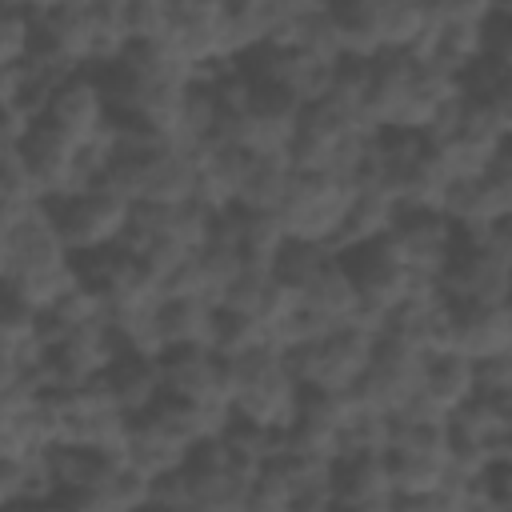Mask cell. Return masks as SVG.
<instances>
[{
  "mask_svg": "<svg viewBox=\"0 0 512 512\" xmlns=\"http://www.w3.org/2000/svg\"><path fill=\"white\" fill-rule=\"evenodd\" d=\"M228 380H232V420L288 432L304 408V384L296 380L288 356L272 344L228 356Z\"/></svg>",
  "mask_w": 512,
  "mask_h": 512,
  "instance_id": "cell-1",
  "label": "cell"
},
{
  "mask_svg": "<svg viewBox=\"0 0 512 512\" xmlns=\"http://www.w3.org/2000/svg\"><path fill=\"white\" fill-rule=\"evenodd\" d=\"M372 136H376L372 128L352 120L332 100H316V104L300 108L288 160H292L296 172H340V176H356L360 180V168H364L368 148H372Z\"/></svg>",
  "mask_w": 512,
  "mask_h": 512,
  "instance_id": "cell-2",
  "label": "cell"
},
{
  "mask_svg": "<svg viewBox=\"0 0 512 512\" xmlns=\"http://www.w3.org/2000/svg\"><path fill=\"white\" fill-rule=\"evenodd\" d=\"M60 412V448H88L104 460H128L132 416L112 396L108 380L48 388Z\"/></svg>",
  "mask_w": 512,
  "mask_h": 512,
  "instance_id": "cell-3",
  "label": "cell"
},
{
  "mask_svg": "<svg viewBox=\"0 0 512 512\" xmlns=\"http://www.w3.org/2000/svg\"><path fill=\"white\" fill-rule=\"evenodd\" d=\"M440 288L452 304H508L512 296V228H488L460 236Z\"/></svg>",
  "mask_w": 512,
  "mask_h": 512,
  "instance_id": "cell-4",
  "label": "cell"
},
{
  "mask_svg": "<svg viewBox=\"0 0 512 512\" xmlns=\"http://www.w3.org/2000/svg\"><path fill=\"white\" fill-rule=\"evenodd\" d=\"M356 192H360V180L356 176H340V172H296L276 216H280L288 240L336 248Z\"/></svg>",
  "mask_w": 512,
  "mask_h": 512,
  "instance_id": "cell-5",
  "label": "cell"
},
{
  "mask_svg": "<svg viewBox=\"0 0 512 512\" xmlns=\"http://www.w3.org/2000/svg\"><path fill=\"white\" fill-rule=\"evenodd\" d=\"M300 108L304 104H296L288 92L252 80L248 100L232 112H220L216 144H228L244 156H288Z\"/></svg>",
  "mask_w": 512,
  "mask_h": 512,
  "instance_id": "cell-6",
  "label": "cell"
},
{
  "mask_svg": "<svg viewBox=\"0 0 512 512\" xmlns=\"http://www.w3.org/2000/svg\"><path fill=\"white\" fill-rule=\"evenodd\" d=\"M372 352H376V332H368L360 324H344V328H332L284 356H288L296 380L304 384V392H352L360 384V376L368 372Z\"/></svg>",
  "mask_w": 512,
  "mask_h": 512,
  "instance_id": "cell-7",
  "label": "cell"
},
{
  "mask_svg": "<svg viewBox=\"0 0 512 512\" xmlns=\"http://www.w3.org/2000/svg\"><path fill=\"white\" fill-rule=\"evenodd\" d=\"M52 208V220L60 228V240L64 248L84 260V256H96L104 248H116L128 232V220H132V200H124L120 192H112L108 184H92L76 196H64Z\"/></svg>",
  "mask_w": 512,
  "mask_h": 512,
  "instance_id": "cell-8",
  "label": "cell"
},
{
  "mask_svg": "<svg viewBox=\"0 0 512 512\" xmlns=\"http://www.w3.org/2000/svg\"><path fill=\"white\" fill-rule=\"evenodd\" d=\"M120 352L124 348H120V340H116L108 320L64 328V332H48V352H44L40 376H44L48 388L104 380L112 372V364L120 360Z\"/></svg>",
  "mask_w": 512,
  "mask_h": 512,
  "instance_id": "cell-9",
  "label": "cell"
},
{
  "mask_svg": "<svg viewBox=\"0 0 512 512\" xmlns=\"http://www.w3.org/2000/svg\"><path fill=\"white\" fill-rule=\"evenodd\" d=\"M344 260H348V272H352L356 292H360V316L352 324H360V328L380 336L388 316L408 300V292L416 284V272L404 268L384 248V240H376L368 248H356V252H344Z\"/></svg>",
  "mask_w": 512,
  "mask_h": 512,
  "instance_id": "cell-10",
  "label": "cell"
},
{
  "mask_svg": "<svg viewBox=\"0 0 512 512\" xmlns=\"http://www.w3.org/2000/svg\"><path fill=\"white\" fill-rule=\"evenodd\" d=\"M16 152H20V160H24V168H28V176H32V184H36L44 204H56L64 196H76V192L92 188V176L84 168L80 144H72L68 136H60L44 120H36L24 132Z\"/></svg>",
  "mask_w": 512,
  "mask_h": 512,
  "instance_id": "cell-11",
  "label": "cell"
},
{
  "mask_svg": "<svg viewBox=\"0 0 512 512\" xmlns=\"http://www.w3.org/2000/svg\"><path fill=\"white\" fill-rule=\"evenodd\" d=\"M40 120L52 124V128H56L60 136H68L72 144L88 148V144H96L100 136L112 132L116 112H112L108 92H104V84H100L96 72H72V76H64V80L52 88L48 108H44Z\"/></svg>",
  "mask_w": 512,
  "mask_h": 512,
  "instance_id": "cell-12",
  "label": "cell"
},
{
  "mask_svg": "<svg viewBox=\"0 0 512 512\" xmlns=\"http://www.w3.org/2000/svg\"><path fill=\"white\" fill-rule=\"evenodd\" d=\"M460 236L488 232L512 220V156L504 152L484 176L476 180H452L440 208Z\"/></svg>",
  "mask_w": 512,
  "mask_h": 512,
  "instance_id": "cell-13",
  "label": "cell"
},
{
  "mask_svg": "<svg viewBox=\"0 0 512 512\" xmlns=\"http://www.w3.org/2000/svg\"><path fill=\"white\" fill-rule=\"evenodd\" d=\"M456 244H460V232L452 228V220L444 212H428V208H404L396 216L392 232L384 236V248L404 268H412L416 276H432V280H440Z\"/></svg>",
  "mask_w": 512,
  "mask_h": 512,
  "instance_id": "cell-14",
  "label": "cell"
},
{
  "mask_svg": "<svg viewBox=\"0 0 512 512\" xmlns=\"http://www.w3.org/2000/svg\"><path fill=\"white\" fill-rule=\"evenodd\" d=\"M164 364V396L204 408V412H232V380L224 356L212 348H172L160 356Z\"/></svg>",
  "mask_w": 512,
  "mask_h": 512,
  "instance_id": "cell-15",
  "label": "cell"
},
{
  "mask_svg": "<svg viewBox=\"0 0 512 512\" xmlns=\"http://www.w3.org/2000/svg\"><path fill=\"white\" fill-rule=\"evenodd\" d=\"M332 492H336V508L348 512L396 508L388 452H344L340 460H332Z\"/></svg>",
  "mask_w": 512,
  "mask_h": 512,
  "instance_id": "cell-16",
  "label": "cell"
},
{
  "mask_svg": "<svg viewBox=\"0 0 512 512\" xmlns=\"http://www.w3.org/2000/svg\"><path fill=\"white\" fill-rule=\"evenodd\" d=\"M448 440L484 448L492 460H512V396H468L448 416Z\"/></svg>",
  "mask_w": 512,
  "mask_h": 512,
  "instance_id": "cell-17",
  "label": "cell"
},
{
  "mask_svg": "<svg viewBox=\"0 0 512 512\" xmlns=\"http://www.w3.org/2000/svg\"><path fill=\"white\" fill-rule=\"evenodd\" d=\"M300 304L308 316H316L328 328H344L360 316V292L356 280L348 272V260L340 252H332L304 284H300Z\"/></svg>",
  "mask_w": 512,
  "mask_h": 512,
  "instance_id": "cell-18",
  "label": "cell"
},
{
  "mask_svg": "<svg viewBox=\"0 0 512 512\" xmlns=\"http://www.w3.org/2000/svg\"><path fill=\"white\" fill-rule=\"evenodd\" d=\"M452 352L468 360L512 352V304H456Z\"/></svg>",
  "mask_w": 512,
  "mask_h": 512,
  "instance_id": "cell-19",
  "label": "cell"
},
{
  "mask_svg": "<svg viewBox=\"0 0 512 512\" xmlns=\"http://www.w3.org/2000/svg\"><path fill=\"white\" fill-rule=\"evenodd\" d=\"M244 168H248V156L228 148V144H204L196 152V192L192 200L204 204L212 216H224L236 208L240 200V184H244Z\"/></svg>",
  "mask_w": 512,
  "mask_h": 512,
  "instance_id": "cell-20",
  "label": "cell"
},
{
  "mask_svg": "<svg viewBox=\"0 0 512 512\" xmlns=\"http://www.w3.org/2000/svg\"><path fill=\"white\" fill-rule=\"evenodd\" d=\"M400 212H404V208H400V200H396L388 188L360 180V192H356V200H352V208H348L344 232H340V240H336V252L344 256V252H356V248H368V244L384 240V236L392 232V224H396Z\"/></svg>",
  "mask_w": 512,
  "mask_h": 512,
  "instance_id": "cell-21",
  "label": "cell"
},
{
  "mask_svg": "<svg viewBox=\"0 0 512 512\" xmlns=\"http://www.w3.org/2000/svg\"><path fill=\"white\" fill-rule=\"evenodd\" d=\"M188 480V504L196 512H248V488L252 480L240 476L228 464H184Z\"/></svg>",
  "mask_w": 512,
  "mask_h": 512,
  "instance_id": "cell-22",
  "label": "cell"
},
{
  "mask_svg": "<svg viewBox=\"0 0 512 512\" xmlns=\"http://www.w3.org/2000/svg\"><path fill=\"white\" fill-rule=\"evenodd\" d=\"M84 280L80 272V260H64V264H52V268H36V272H12L0 280V296L4 300H16L40 316H48L76 284Z\"/></svg>",
  "mask_w": 512,
  "mask_h": 512,
  "instance_id": "cell-23",
  "label": "cell"
},
{
  "mask_svg": "<svg viewBox=\"0 0 512 512\" xmlns=\"http://www.w3.org/2000/svg\"><path fill=\"white\" fill-rule=\"evenodd\" d=\"M104 380H108L112 396L120 400V408L128 416H140V412H148L164 400V364H160V356L120 352V360L112 364V372Z\"/></svg>",
  "mask_w": 512,
  "mask_h": 512,
  "instance_id": "cell-24",
  "label": "cell"
},
{
  "mask_svg": "<svg viewBox=\"0 0 512 512\" xmlns=\"http://www.w3.org/2000/svg\"><path fill=\"white\" fill-rule=\"evenodd\" d=\"M220 308L204 296H172L160 304V332L172 348H212L216 344Z\"/></svg>",
  "mask_w": 512,
  "mask_h": 512,
  "instance_id": "cell-25",
  "label": "cell"
},
{
  "mask_svg": "<svg viewBox=\"0 0 512 512\" xmlns=\"http://www.w3.org/2000/svg\"><path fill=\"white\" fill-rule=\"evenodd\" d=\"M44 352H48L44 316L0 296V356H8L16 364H24L28 372H36L44 364Z\"/></svg>",
  "mask_w": 512,
  "mask_h": 512,
  "instance_id": "cell-26",
  "label": "cell"
},
{
  "mask_svg": "<svg viewBox=\"0 0 512 512\" xmlns=\"http://www.w3.org/2000/svg\"><path fill=\"white\" fill-rule=\"evenodd\" d=\"M292 176H296V168L288 156H248L236 208L240 212H280Z\"/></svg>",
  "mask_w": 512,
  "mask_h": 512,
  "instance_id": "cell-27",
  "label": "cell"
},
{
  "mask_svg": "<svg viewBox=\"0 0 512 512\" xmlns=\"http://www.w3.org/2000/svg\"><path fill=\"white\" fill-rule=\"evenodd\" d=\"M428 148L440 156V164H444V172L452 180H476V176H484L508 152V144H500L492 136H480V132H468V128H460L448 140L428 144Z\"/></svg>",
  "mask_w": 512,
  "mask_h": 512,
  "instance_id": "cell-28",
  "label": "cell"
},
{
  "mask_svg": "<svg viewBox=\"0 0 512 512\" xmlns=\"http://www.w3.org/2000/svg\"><path fill=\"white\" fill-rule=\"evenodd\" d=\"M332 24H336V40H340V56L344 60H380V32H376V16H372V0H332Z\"/></svg>",
  "mask_w": 512,
  "mask_h": 512,
  "instance_id": "cell-29",
  "label": "cell"
},
{
  "mask_svg": "<svg viewBox=\"0 0 512 512\" xmlns=\"http://www.w3.org/2000/svg\"><path fill=\"white\" fill-rule=\"evenodd\" d=\"M376 32L384 52H408L432 24V4L428 0H372Z\"/></svg>",
  "mask_w": 512,
  "mask_h": 512,
  "instance_id": "cell-30",
  "label": "cell"
},
{
  "mask_svg": "<svg viewBox=\"0 0 512 512\" xmlns=\"http://www.w3.org/2000/svg\"><path fill=\"white\" fill-rule=\"evenodd\" d=\"M120 24L128 44H148L164 40L172 24V0H124L120 4Z\"/></svg>",
  "mask_w": 512,
  "mask_h": 512,
  "instance_id": "cell-31",
  "label": "cell"
},
{
  "mask_svg": "<svg viewBox=\"0 0 512 512\" xmlns=\"http://www.w3.org/2000/svg\"><path fill=\"white\" fill-rule=\"evenodd\" d=\"M32 204H40V192H36V184H32L20 152L0 156V220L8 224L12 216H20Z\"/></svg>",
  "mask_w": 512,
  "mask_h": 512,
  "instance_id": "cell-32",
  "label": "cell"
},
{
  "mask_svg": "<svg viewBox=\"0 0 512 512\" xmlns=\"http://www.w3.org/2000/svg\"><path fill=\"white\" fill-rule=\"evenodd\" d=\"M32 40H36V16L0 8V72L24 68L32 56Z\"/></svg>",
  "mask_w": 512,
  "mask_h": 512,
  "instance_id": "cell-33",
  "label": "cell"
},
{
  "mask_svg": "<svg viewBox=\"0 0 512 512\" xmlns=\"http://www.w3.org/2000/svg\"><path fill=\"white\" fill-rule=\"evenodd\" d=\"M440 24H488L492 16L508 12V0H428Z\"/></svg>",
  "mask_w": 512,
  "mask_h": 512,
  "instance_id": "cell-34",
  "label": "cell"
},
{
  "mask_svg": "<svg viewBox=\"0 0 512 512\" xmlns=\"http://www.w3.org/2000/svg\"><path fill=\"white\" fill-rule=\"evenodd\" d=\"M476 368V392L484 396H512V352L472 360Z\"/></svg>",
  "mask_w": 512,
  "mask_h": 512,
  "instance_id": "cell-35",
  "label": "cell"
},
{
  "mask_svg": "<svg viewBox=\"0 0 512 512\" xmlns=\"http://www.w3.org/2000/svg\"><path fill=\"white\" fill-rule=\"evenodd\" d=\"M68 4H80V0H32V16H44V12H60Z\"/></svg>",
  "mask_w": 512,
  "mask_h": 512,
  "instance_id": "cell-36",
  "label": "cell"
},
{
  "mask_svg": "<svg viewBox=\"0 0 512 512\" xmlns=\"http://www.w3.org/2000/svg\"><path fill=\"white\" fill-rule=\"evenodd\" d=\"M0 8H12V12H32V0H0Z\"/></svg>",
  "mask_w": 512,
  "mask_h": 512,
  "instance_id": "cell-37",
  "label": "cell"
},
{
  "mask_svg": "<svg viewBox=\"0 0 512 512\" xmlns=\"http://www.w3.org/2000/svg\"><path fill=\"white\" fill-rule=\"evenodd\" d=\"M80 4H88V8H112V4H124V0H80Z\"/></svg>",
  "mask_w": 512,
  "mask_h": 512,
  "instance_id": "cell-38",
  "label": "cell"
}]
</instances>
